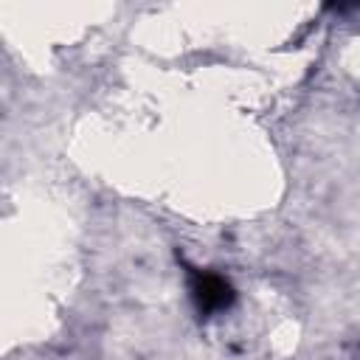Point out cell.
I'll return each instance as SVG.
<instances>
[{"label": "cell", "instance_id": "cell-1", "mask_svg": "<svg viewBox=\"0 0 360 360\" xmlns=\"http://www.w3.org/2000/svg\"><path fill=\"white\" fill-rule=\"evenodd\" d=\"M188 278H191V295H194L200 312L211 315V312H219L233 304V287L228 284L225 276H219L214 270H191Z\"/></svg>", "mask_w": 360, "mask_h": 360}]
</instances>
